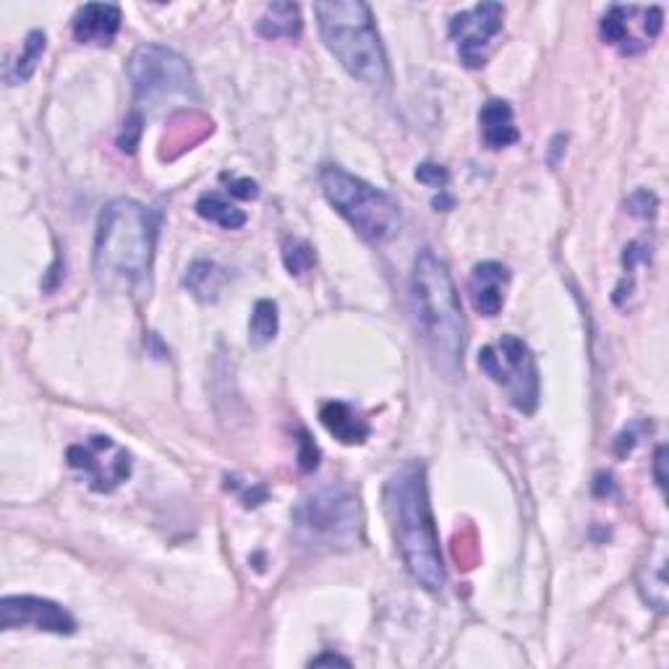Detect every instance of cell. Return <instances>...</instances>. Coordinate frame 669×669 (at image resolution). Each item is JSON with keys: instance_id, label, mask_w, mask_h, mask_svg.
<instances>
[{"instance_id": "obj_25", "label": "cell", "mask_w": 669, "mask_h": 669, "mask_svg": "<svg viewBox=\"0 0 669 669\" xmlns=\"http://www.w3.org/2000/svg\"><path fill=\"white\" fill-rule=\"evenodd\" d=\"M225 486L233 492H238V497L246 507H259L267 502V490L261 484H249V482H238V476H228L225 478Z\"/></svg>"}, {"instance_id": "obj_10", "label": "cell", "mask_w": 669, "mask_h": 669, "mask_svg": "<svg viewBox=\"0 0 669 669\" xmlns=\"http://www.w3.org/2000/svg\"><path fill=\"white\" fill-rule=\"evenodd\" d=\"M505 27V6L478 3L474 9L455 13L450 19V40L469 69H482L490 58L492 42Z\"/></svg>"}, {"instance_id": "obj_27", "label": "cell", "mask_w": 669, "mask_h": 669, "mask_svg": "<svg viewBox=\"0 0 669 669\" xmlns=\"http://www.w3.org/2000/svg\"><path fill=\"white\" fill-rule=\"evenodd\" d=\"M416 181L419 184L424 186H432V188H445L450 184V173L445 165H438V163H421L416 167Z\"/></svg>"}, {"instance_id": "obj_8", "label": "cell", "mask_w": 669, "mask_h": 669, "mask_svg": "<svg viewBox=\"0 0 669 669\" xmlns=\"http://www.w3.org/2000/svg\"><path fill=\"white\" fill-rule=\"evenodd\" d=\"M478 367L492 382L507 392V400L521 413H534L539 405V367L534 353L515 334H502L494 346L482 348Z\"/></svg>"}, {"instance_id": "obj_14", "label": "cell", "mask_w": 669, "mask_h": 669, "mask_svg": "<svg viewBox=\"0 0 669 669\" xmlns=\"http://www.w3.org/2000/svg\"><path fill=\"white\" fill-rule=\"evenodd\" d=\"M121 9L115 3H86L74 17V38L82 45H113L121 32Z\"/></svg>"}, {"instance_id": "obj_23", "label": "cell", "mask_w": 669, "mask_h": 669, "mask_svg": "<svg viewBox=\"0 0 669 669\" xmlns=\"http://www.w3.org/2000/svg\"><path fill=\"white\" fill-rule=\"evenodd\" d=\"M282 261H286L290 275H303L315 267L317 254L307 241H301V238H288V241L282 244Z\"/></svg>"}, {"instance_id": "obj_9", "label": "cell", "mask_w": 669, "mask_h": 669, "mask_svg": "<svg viewBox=\"0 0 669 669\" xmlns=\"http://www.w3.org/2000/svg\"><path fill=\"white\" fill-rule=\"evenodd\" d=\"M69 465L82 474L92 492L111 494L131 476V453L105 434H92L79 445H71Z\"/></svg>"}, {"instance_id": "obj_31", "label": "cell", "mask_w": 669, "mask_h": 669, "mask_svg": "<svg viewBox=\"0 0 669 669\" xmlns=\"http://www.w3.org/2000/svg\"><path fill=\"white\" fill-rule=\"evenodd\" d=\"M325 665H343V667H348V665H351V661L343 659V657H338V653H322V657L311 659V667H325Z\"/></svg>"}, {"instance_id": "obj_3", "label": "cell", "mask_w": 669, "mask_h": 669, "mask_svg": "<svg viewBox=\"0 0 669 669\" xmlns=\"http://www.w3.org/2000/svg\"><path fill=\"white\" fill-rule=\"evenodd\" d=\"M411 301L424 346L447 380L463 374L465 317L447 265L432 249L419 251L411 272Z\"/></svg>"}, {"instance_id": "obj_20", "label": "cell", "mask_w": 669, "mask_h": 669, "mask_svg": "<svg viewBox=\"0 0 669 669\" xmlns=\"http://www.w3.org/2000/svg\"><path fill=\"white\" fill-rule=\"evenodd\" d=\"M196 215H199L202 220L213 223L223 230H238V228H244L246 220H249L244 209H238L233 202H228L223 194H217V192H207L199 196V202H196Z\"/></svg>"}, {"instance_id": "obj_22", "label": "cell", "mask_w": 669, "mask_h": 669, "mask_svg": "<svg viewBox=\"0 0 669 669\" xmlns=\"http://www.w3.org/2000/svg\"><path fill=\"white\" fill-rule=\"evenodd\" d=\"M278 303L270 301V298H261V301L254 303L249 319V343L254 348H265L267 343H272L275 334H278Z\"/></svg>"}, {"instance_id": "obj_24", "label": "cell", "mask_w": 669, "mask_h": 669, "mask_svg": "<svg viewBox=\"0 0 669 669\" xmlns=\"http://www.w3.org/2000/svg\"><path fill=\"white\" fill-rule=\"evenodd\" d=\"M144 134V115L140 111H134L128 115L126 121H123L121 136H119V147L121 152H126V155H134L136 147H140Z\"/></svg>"}, {"instance_id": "obj_17", "label": "cell", "mask_w": 669, "mask_h": 669, "mask_svg": "<svg viewBox=\"0 0 669 669\" xmlns=\"http://www.w3.org/2000/svg\"><path fill=\"white\" fill-rule=\"evenodd\" d=\"M228 270L209 259H196L184 275V286L188 288V294L202 303H215L220 298L223 288L228 286Z\"/></svg>"}, {"instance_id": "obj_29", "label": "cell", "mask_w": 669, "mask_h": 669, "mask_svg": "<svg viewBox=\"0 0 669 669\" xmlns=\"http://www.w3.org/2000/svg\"><path fill=\"white\" fill-rule=\"evenodd\" d=\"M223 181H228V192L236 196V199H257L259 196V186L257 181L251 178H230V176H223Z\"/></svg>"}, {"instance_id": "obj_11", "label": "cell", "mask_w": 669, "mask_h": 669, "mask_svg": "<svg viewBox=\"0 0 669 669\" xmlns=\"http://www.w3.org/2000/svg\"><path fill=\"white\" fill-rule=\"evenodd\" d=\"M665 27V13L659 6H613L601 19L599 32L607 45L620 50L622 55H638L651 45Z\"/></svg>"}, {"instance_id": "obj_28", "label": "cell", "mask_w": 669, "mask_h": 669, "mask_svg": "<svg viewBox=\"0 0 669 669\" xmlns=\"http://www.w3.org/2000/svg\"><path fill=\"white\" fill-rule=\"evenodd\" d=\"M298 465H301L303 474H309L319 465V450L307 432H301V438H298Z\"/></svg>"}, {"instance_id": "obj_16", "label": "cell", "mask_w": 669, "mask_h": 669, "mask_svg": "<svg viewBox=\"0 0 669 669\" xmlns=\"http://www.w3.org/2000/svg\"><path fill=\"white\" fill-rule=\"evenodd\" d=\"M478 128H482V142L490 150H505L521 140L515 113L507 100H490L478 113Z\"/></svg>"}, {"instance_id": "obj_4", "label": "cell", "mask_w": 669, "mask_h": 669, "mask_svg": "<svg viewBox=\"0 0 669 669\" xmlns=\"http://www.w3.org/2000/svg\"><path fill=\"white\" fill-rule=\"evenodd\" d=\"M315 17L327 50L348 74L372 90H388L390 65L372 9L361 0H330L315 3Z\"/></svg>"}, {"instance_id": "obj_30", "label": "cell", "mask_w": 669, "mask_h": 669, "mask_svg": "<svg viewBox=\"0 0 669 669\" xmlns=\"http://www.w3.org/2000/svg\"><path fill=\"white\" fill-rule=\"evenodd\" d=\"M665 463H667V447L661 445L657 450V457H653V476H657V484L661 490H667V474H665Z\"/></svg>"}, {"instance_id": "obj_18", "label": "cell", "mask_w": 669, "mask_h": 669, "mask_svg": "<svg viewBox=\"0 0 669 669\" xmlns=\"http://www.w3.org/2000/svg\"><path fill=\"white\" fill-rule=\"evenodd\" d=\"M638 588L646 605H651L659 613L667 609V547L665 542H657V547L649 552L641 567V578H638Z\"/></svg>"}, {"instance_id": "obj_32", "label": "cell", "mask_w": 669, "mask_h": 669, "mask_svg": "<svg viewBox=\"0 0 669 669\" xmlns=\"http://www.w3.org/2000/svg\"><path fill=\"white\" fill-rule=\"evenodd\" d=\"M432 205L438 207V209H450V207L455 205V202L450 199V196H434V202H432Z\"/></svg>"}, {"instance_id": "obj_26", "label": "cell", "mask_w": 669, "mask_h": 669, "mask_svg": "<svg viewBox=\"0 0 669 669\" xmlns=\"http://www.w3.org/2000/svg\"><path fill=\"white\" fill-rule=\"evenodd\" d=\"M657 207H659V199L649 192V188H638V192H632L628 199V213L641 217V220H651V217L657 215Z\"/></svg>"}, {"instance_id": "obj_21", "label": "cell", "mask_w": 669, "mask_h": 669, "mask_svg": "<svg viewBox=\"0 0 669 669\" xmlns=\"http://www.w3.org/2000/svg\"><path fill=\"white\" fill-rule=\"evenodd\" d=\"M45 48H48L45 32H40V29L29 32L24 40V48H21V55L9 65V71H6V82L21 84V82H27V79H32L42 53H45Z\"/></svg>"}, {"instance_id": "obj_6", "label": "cell", "mask_w": 669, "mask_h": 669, "mask_svg": "<svg viewBox=\"0 0 669 669\" xmlns=\"http://www.w3.org/2000/svg\"><path fill=\"white\" fill-rule=\"evenodd\" d=\"M296 534L307 547L325 552L351 549L361 534V505L343 484H327L298 502Z\"/></svg>"}, {"instance_id": "obj_12", "label": "cell", "mask_w": 669, "mask_h": 669, "mask_svg": "<svg viewBox=\"0 0 669 669\" xmlns=\"http://www.w3.org/2000/svg\"><path fill=\"white\" fill-rule=\"evenodd\" d=\"M32 628L42 632H55V636H74L76 620L69 609L58 601L42 599V596H3L0 599V630H21Z\"/></svg>"}, {"instance_id": "obj_13", "label": "cell", "mask_w": 669, "mask_h": 669, "mask_svg": "<svg viewBox=\"0 0 669 669\" xmlns=\"http://www.w3.org/2000/svg\"><path fill=\"white\" fill-rule=\"evenodd\" d=\"M511 282V270L500 261H478L471 272L469 294L471 303L482 317H497L505 307V288Z\"/></svg>"}, {"instance_id": "obj_2", "label": "cell", "mask_w": 669, "mask_h": 669, "mask_svg": "<svg viewBox=\"0 0 669 669\" xmlns=\"http://www.w3.org/2000/svg\"><path fill=\"white\" fill-rule=\"evenodd\" d=\"M384 505H388L405 570L421 588L440 591L445 586V563H442L438 523L429 502L424 465L413 461L398 469L384 486Z\"/></svg>"}, {"instance_id": "obj_7", "label": "cell", "mask_w": 669, "mask_h": 669, "mask_svg": "<svg viewBox=\"0 0 669 669\" xmlns=\"http://www.w3.org/2000/svg\"><path fill=\"white\" fill-rule=\"evenodd\" d=\"M126 71L136 105H163L165 100H194L199 94L192 65L165 45L136 48Z\"/></svg>"}, {"instance_id": "obj_5", "label": "cell", "mask_w": 669, "mask_h": 669, "mask_svg": "<svg viewBox=\"0 0 669 669\" xmlns=\"http://www.w3.org/2000/svg\"><path fill=\"white\" fill-rule=\"evenodd\" d=\"M319 184L327 202L343 220L369 244H390L403 228V213L388 192L353 176L338 165H327L319 173Z\"/></svg>"}, {"instance_id": "obj_19", "label": "cell", "mask_w": 669, "mask_h": 669, "mask_svg": "<svg viewBox=\"0 0 669 669\" xmlns=\"http://www.w3.org/2000/svg\"><path fill=\"white\" fill-rule=\"evenodd\" d=\"M303 21L301 9L296 3H272L267 6L257 21V32L265 40H294L301 34Z\"/></svg>"}, {"instance_id": "obj_1", "label": "cell", "mask_w": 669, "mask_h": 669, "mask_svg": "<svg viewBox=\"0 0 669 669\" xmlns=\"http://www.w3.org/2000/svg\"><path fill=\"white\" fill-rule=\"evenodd\" d=\"M157 220L134 199H113L103 209L94 238V275L115 294H144L155 261Z\"/></svg>"}, {"instance_id": "obj_15", "label": "cell", "mask_w": 669, "mask_h": 669, "mask_svg": "<svg viewBox=\"0 0 669 669\" xmlns=\"http://www.w3.org/2000/svg\"><path fill=\"white\" fill-rule=\"evenodd\" d=\"M319 419H322L327 432L338 442H343V445H363L369 440V434H372L369 421L353 405L343 403V400L325 403L322 411H319Z\"/></svg>"}]
</instances>
